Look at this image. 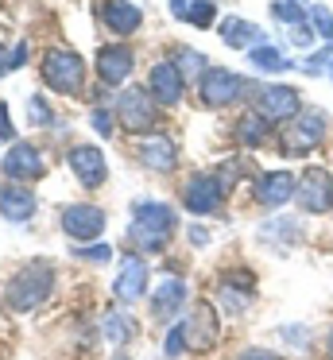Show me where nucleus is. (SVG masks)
I'll use <instances>...</instances> for the list:
<instances>
[{
  "label": "nucleus",
  "instance_id": "f03ea898",
  "mask_svg": "<svg viewBox=\"0 0 333 360\" xmlns=\"http://www.w3.org/2000/svg\"><path fill=\"white\" fill-rule=\"evenodd\" d=\"M51 290H54V267L46 264V259H35V264L20 267V271L12 275V283H8V290H4V302H8V310L27 314V310H35V306H43L46 298H51Z\"/></svg>",
  "mask_w": 333,
  "mask_h": 360
},
{
  "label": "nucleus",
  "instance_id": "a19ab883",
  "mask_svg": "<svg viewBox=\"0 0 333 360\" xmlns=\"http://www.w3.org/2000/svg\"><path fill=\"white\" fill-rule=\"evenodd\" d=\"M4 70H12V51L0 47V78H4Z\"/></svg>",
  "mask_w": 333,
  "mask_h": 360
},
{
  "label": "nucleus",
  "instance_id": "72a5a7b5",
  "mask_svg": "<svg viewBox=\"0 0 333 360\" xmlns=\"http://www.w3.org/2000/svg\"><path fill=\"white\" fill-rule=\"evenodd\" d=\"M89 128L97 136H113V117H108L105 109H93V117H89Z\"/></svg>",
  "mask_w": 333,
  "mask_h": 360
},
{
  "label": "nucleus",
  "instance_id": "4c0bfd02",
  "mask_svg": "<svg viewBox=\"0 0 333 360\" xmlns=\"http://www.w3.org/2000/svg\"><path fill=\"white\" fill-rule=\"evenodd\" d=\"M23 63H27V43H20V47H12V70H20Z\"/></svg>",
  "mask_w": 333,
  "mask_h": 360
},
{
  "label": "nucleus",
  "instance_id": "79ce46f5",
  "mask_svg": "<svg viewBox=\"0 0 333 360\" xmlns=\"http://www.w3.org/2000/svg\"><path fill=\"white\" fill-rule=\"evenodd\" d=\"M325 352H329V360H333V333H329V341H325Z\"/></svg>",
  "mask_w": 333,
  "mask_h": 360
},
{
  "label": "nucleus",
  "instance_id": "cd10ccee",
  "mask_svg": "<svg viewBox=\"0 0 333 360\" xmlns=\"http://www.w3.org/2000/svg\"><path fill=\"white\" fill-rule=\"evenodd\" d=\"M170 63L182 70V78L186 74H206V55L201 51H190V47H175V55H170Z\"/></svg>",
  "mask_w": 333,
  "mask_h": 360
},
{
  "label": "nucleus",
  "instance_id": "bb28decb",
  "mask_svg": "<svg viewBox=\"0 0 333 360\" xmlns=\"http://www.w3.org/2000/svg\"><path fill=\"white\" fill-rule=\"evenodd\" d=\"M213 20H217V0H190V12H186V24H194V27H213Z\"/></svg>",
  "mask_w": 333,
  "mask_h": 360
},
{
  "label": "nucleus",
  "instance_id": "5701e85b",
  "mask_svg": "<svg viewBox=\"0 0 333 360\" xmlns=\"http://www.w3.org/2000/svg\"><path fill=\"white\" fill-rule=\"evenodd\" d=\"M221 43L232 51H252L263 43V32L252 24V20H240V16H229L221 20Z\"/></svg>",
  "mask_w": 333,
  "mask_h": 360
},
{
  "label": "nucleus",
  "instance_id": "e433bc0d",
  "mask_svg": "<svg viewBox=\"0 0 333 360\" xmlns=\"http://www.w3.org/2000/svg\"><path fill=\"white\" fill-rule=\"evenodd\" d=\"M237 360H283V356H279V352H271V349H244Z\"/></svg>",
  "mask_w": 333,
  "mask_h": 360
},
{
  "label": "nucleus",
  "instance_id": "f257e3e1",
  "mask_svg": "<svg viewBox=\"0 0 333 360\" xmlns=\"http://www.w3.org/2000/svg\"><path fill=\"white\" fill-rule=\"evenodd\" d=\"M175 233V210L167 202H136L128 221V240L139 252H159Z\"/></svg>",
  "mask_w": 333,
  "mask_h": 360
},
{
  "label": "nucleus",
  "instance_id": "c9c22d12",
  "mask_svg": "<svg viewBox=\"0 0 333 360\" xmlns=\"http://www.w3.org/2000/svg\"><path fill=\"white\" fill-rule=\"evenodd\" d=\"M0 140H15V128H12V117H8L4 101H0Z\"/></svg>",
  "mask_w": 333,
  "mask_h": 360
},
{
  "label": "nucleus",
  "instance_id": "4468645a",
  "mask_svg": "<svg viewBox=\"0 0 333 360\" xmlns=\"http://www.w3.org/2000/svg\"><path fill=\"white\" fill-rule=\"evenodd\" d=\"M0 167H4V174L12 182H35V179H43V171H46V163H43L35 143H12V148L4 151V159H0Z\"/></svg>",
  "mask_w": 333,
  "mask_h": 360
},
{
  "label": "nucleus",
  "instance_id": "20e7f679",
  "mask_svg": "<svg viewBox=\"0 0 333 360\" xmlns=\"http://www.w3.org/2000/svg\"><path fill=\"white\" fill-rule=\"evenodd\" d=\"M322 140H325V112L302 109L294 120H287L283 136H279V151L299 159V155H310Z\"/></svg>",
  "mask_w": 333,
  "mask_h": 360
},
{
  "label": "nucleus",
  "instance_id": "1a4fd4ad",
  "mask_svg": "<svg viewBox=\"0 0 333 360\" xmlns=\"http://www.w3.org/2000/svg\"><path fill=\"white\" fill-rule=\"evenodd\" d=\"M182 333H186V349L190 352H209L221 337V321H217V310L209 302H198L190 314L182 318Z\"/></svg>",
  "mask_w": 333,
  "mask_h": 360
},
{
  "label": "nucleus",
  "instance_id": "9b49d317",
  "mask_svg": "<svg viewBox=\"0 0 333 360\" xmlns=\"http://www.w3.org/2000/svg\"><path fill=\"white\" fill-rule=\"evenodd\" d=\"M62 233L70 240H97L105 233V213L89 202H74L62 210Z\"/></svg>",
  "mask_w": 333,
  "mask_h": 360
},
{
  "label": "nucleus",
  "instance_id": "423d86ee",
  "mask_svg": "<svg viewBox=\"0 0 333 360\" xmlns=\"http://www.w3.org/2000/svg\"><path fill=\"white\" fill-rule=\"evenodd\" d=\"M116 120H120L128 132H155L159 124V101H155L147 89H124L116 97Z\"/></svg>",
  "mask_w": 333,
  "mask_h": 360
},
{
  "label": "nucleus",
  "instance_id": "b1692460",
  "mask_svg": "<svg viewBox=\"0 0 333 360\" xmlns=\"http://www.w3.org/2000/svg\"><path fill=\"white\" fill-rule=\"evenodd\" d=\"M268 132H271V120L263 117V112H256V109L237 120V140L244 143V148H260V143L268 140Z\"/></svg>",
  "mask_w": 333,
  "mask_h": 360
},
{
  "label": "nucleus",
  "instance_id": "f8f14e48",
  "mask_svg": "<svg viewBox=\"0 0 333 360\" xmlns=\"http://www.w3.org/2000/svg\"><path fill=\"white\" fill-rule=\"evenodd\" d=\"M147 279H151V271H147L144 256H139V252H124L120 275H116V283H113V295L120 298V302L132 306V302H139V298H144Z\"/></svg>",
  "mask_w": 333,
  "mask_h": 360
},
{
  "label": "nucleus",
  "instance_id": "ea45409f",
  "mask_svg": "<svg viewBox=\"0 0 333 360\" xmlns=\"http://www.w3.org/2000/svg\"><path fill=\"white\" fill-rule=\"evenodd\" d=\"M190 240H194V244H198V248H201V244H209V233H206V229H201V225H194V229H190Z\"/></svg>",
  "mask_w": 333,
  "mask_h": 360
},
{
  "label": "nucleus",
  "instance_id": "7ed1b4c3",
  "mask_svg": "<svg viewBox=\"0 0 333 360\" xmlns=\"http://www.w3.org/2000/svg\"><path fill=\"white\" fill-rule=\"evenodd\" d=\"M198 94L209 109H229L244 94H260V86H252L248 78H240L232 70H221V66H206V74L198 78Z\"/></svg>",
  "mask_w": 333,
  "mask_h": 360
},
{
  "label": "nucleus",
  "instance_id": "2f4dec72",
  "mask_svg": "<svg viewBox=\"0 0 333 360\" xmlns=\"http://www.w3.org/2000/svg\"><path fill=\"white\" fill-rule=\"evenodd\" d=\"M27 117H31V124H39V128H46V124H54V112H51V105L43 101V97H27Z\"/></svg>",
  "mask_w": 333,
  "mask_h": 360
},
{
  "label": "nucleus",
  "instance_id": "393cba45",
  "mask_svg": "<svg viewBox=\"0 0 333 360\" xmlns=\"http://www.w3.org/2000/svg\"><path fill=\"white\" fill-rule=\"evenodd\" d=\"M248 63L256 66V70H263V74H283V70H291V58L283 55L279 47H271V43H260V47H252L248 51Z\"/></svg>",
  "mask_w": 333,
  "mask_h": 360
},
{
  "label": "nucleus",
  "instance_id": "412c9836",
  "mask_svg": "<svg viewBox=\"0 0 333 360\" xmlns=\"http://www.w3.org/2000/svg\"><path fill=\"white\" fill-rule=\"evenodd\" d=\"M39 210L35 202V190L27 186H0V217L12 221V225H23V221H31Z\"/></svg>",
  "mask_w": 333,
  "mask_h": 360
},
{
  "label": "nucleus",
  "instance_id": "6ab92c4d",
  "mask_svg": "<svg viewBox=\"0 0 333 360\" xmlns=\"http://www.w3.org/2000/svg\"><path fill=\"white\" fill-rule=\"evenodd\" d=\"M217 298H221V310L244 314V306L256 298V275H248V271L221 275V283H217Z\"/></svg>",
  "mask_w": 333,
  "mask_h": 360
},
{
  "label": "nucleus",
  "instance_id": "2eb2a0df",
  "mask_svg": "<svg viewBox=\"0 0 333 360\" xmlns=\"http://www.w3.org/2000/svg\"><path fill=\"white\" fill-rule=\"evenodd\" d=\"M294 186H299V179L291 171H263L256 179L252 194L263 210H283L287 202H294Z\"/></svg>",
  "mask_w": 333,
  "mask_h": 360
},
{
  "label": "nucleus",
  "instance_id": "39448f33",
  "mask_svg": "<svg viewBox=\"0 0 333 360\" xmlns=\"http://www.w3.org/2000/svg\"><path fill=\"white\" fill-rule=\"evenodd\" d=\"M43 82L54 89V94H66V97H77L85 86V63L74 55V51H46L43 66H39Z\"/></svg>",
  "mask_w": 333,
  "mask_h": 360
},
{
  "label": "nucleus",
  "instance_id": "9d476101",
  "mask_svg": "<svg viewBox=\"0 0 333 360\" xmlns=\"http://www.w3.org/2000/svg\"><path fill=\"white\" fill-rule=\"evenodd\" d=\"M256 112L271 120V124H287L302 112V101H299V89L294 86H263L256 94Z\"/></svg>",
  "mask_w": 333,
  "mask_h": 360
},
{
  "label": "nucleus",
  "instance_id": "0eeeda50",
  "mask_svg": "<svg viewBox=\"0 0 333 360\" xmlns=\"http://www.w3.org/2000/svg\"><path fill=\"white\" fill-rule=\"evenodd\" d=\"M294 202L302 213H329L333 210V174L325 167H306L294 186Z\"/></svg>",
  "mask_w": 333,
  "mask_h": 360
},
{
  "label": "nucleus",
  "instance_id": "ddd939ff",
  "mask_svg": "<svg viewBox=\"0 0 333 360\" xmlns=\"http://www.w3.org/2000/svg\"><path fill=\"white\" fill-rule=\"evenodd\" d=\"M186 298H190V290H186V283L178 275H159V287L151 290V318L175 321L186 310Z\"/></svg>",
  "mask_w": 333,
  "mask_h": 360
},
{
  "label": "nucleus",
  "instance_id": "4be33fe9",
  "mask_svg": "<svg viewBox=\"0 0 333 360\" xmlns=\"http://www.w3.org/2000/svg\"><path fill=\"white\" fill-rule=\"evenodd\" d=\"M101 24L113 35H132L144 24V12H139L132 0H105V4H101Z\"/></svg>",
  "mask_w": 333,
  "mask_h": 360
},
{
  "label": "nucleus",
  "instance_id": "a878e982",
  "mask_svg": "<svg viewBox=\"0 0 333 360\" xmlns=\"http://www.w3.org/2000/svg\"><path fill=\"white\" fill-rule=\"evenodd\" d=\"M306 8L310 4H302V0H275V4H271V16L291 24V27H299V24H306Z\"/></svg>",
  "mask_w": 333,
  "mask_h": 360
},
{
  "label": "nucleus",
  "instance_id": "37998d69",
  "mask_svg": "<svg viewBox=\"0 0 333 360\" xmlns=\"http://www.w3.org/2000/svg\"><path fill=\"white\" fill-rule=\"evenodd\" d=\"M329 78H333V63H329Z\"/></svg>",
  "mask_w": 333,
  "mask_h": 360
},
{
  "label": "nucleus",
  "instance_id": "a211bd4d",
  "mask_svg": "<svg viewBox=\"0 0 333 360\" xmlns=\"http://www.w3.org/2000/svg\"><path fill=\"white\" fill-rule=\"evenodd\" d=\"M132 66H136L132 47H124V43H105V47H97V78L105 82V86L128 82Z\"/></svg>",
  "mask_w": 333,
  "mask_h": 360
},
{
  "label": "nucleus",
  "instance_id": "c85d7f7f",
  "mask_svg": "<svg viewBox=\"0 0 333 360\" xmlns=\"http://www.w3.org/2000/svg\"><path fill=\"white\" fill-rule=\"evenodd\" d=\"M306 24L314 27L325 43H333V12L325 8V4H310V8H306Z\"/></svg>",
  "mask_w": 333,
  "mask_h": 360
},
{
  "label": "nucleus",
  "instance_id": "473e14b6",
  "mask_svg": "<svg viewBox=\"0 0 333 360\" xmlns=\"http://www.w3.org/2000/svg\"><path fill=\"white\" fill-rule=\"evenodd\" d=\"M163 349H167V356H182V352H186V333H182V321H178V326L167 333V345H163Z\"/></svg>",
  "mask_w": 333,
  "mask_h": 360
},
{
  "label": "nucleus",
  "instance_id": "f704fd0d",
  "mask_svg": "<svg viewBox=\"0 0 333 360\" xmlns=\"http://www.w3.org/2000/svg\"><path fill=\"white\" fill-rule=\"evenodd\" d=\"M77 256L93 259V264H108V259H113V248H108V244H101V240H97V248H77Z\"/></svg>",
  "mask_w": 333,
  "mask_h": 360
},
{
  "label": "nucleus",
  "instance_id": "f3484780",
  "mask_svg": "<svg viewBox=\"0 0 333 360\" xmlns=\"http://www.w3.org/2000/svg\"><path fill=\"white\" fill-rule=\"evenodd\" d=\"M147 94H151L159 105H178V101H182V94H186L182 70H178L170 58H167V63H155L151 74H147Z\"/></svg>",
  "mask_w": 333,
  "mask_h": 360
},
{
  "label": "nucleus",
  "instance_id": "7c9ffc66",
  "mask_svg": "<svg viewBox=\"0 0 333 360\" xmlns=\"http://www.w3.org/2000/svg\"><path fill=\"white\" fill-rule=\"evenodd\" d=\"M329 63H333V47L325 43V47L318 51V55H306L299 66H302V74H310V78H318V74H325V70H329Z\"/></svg>",
  "mask_w": 333,
  "mask_h": 360
},
{
  "label": "nucleus",
  "instance_id": "aec40b11",
  "mask_svg": "<svg viewBox=\"0 0 333 360\" xmlns=\"http://www.w3.org/2000/svg\"><path fill=\"white\" fill-rule=\"evenodd\" d=\"M136 155H139V163H144L147 171H159V174H170L178 167V148H175V140H167V136H147V140H139Z\"/></svg>",
  "mask_w": 333,
  "mask_h": 360
},
{
  "label": "nucleus",
  "instance_id": "6e6552de",
  "mask_svg": "<svg viewBox=\"0 0 333 360\" xmlns=\"http://www.w3.org/2000/svg\"><path fill=\"white\" fill-rule=\"evenodd\" d=\"M225 194H229V186L221 182V174H190L182 186V205L190 213H198V217H206V213H217L225 202Z\"/></svg>",
  "mask_w": 333,
  "mask_h": 360
},
{
  "label": "nucleus",
  "instance_id": "dca6fc26",
  "mask_svg": "<svg viewBox=\"0 0 333 360\" xmlns=\"http://www.w3.org/2000/svg\"><path fill=\"white\" fill-rule=\"evenodd\" d=\"M66 163H70L74 179L82 182L85 190H97L101 182L108 179V163H105V155H101V148H89V143H77V148H70Z\"/></svg>",
  "mask_w": 333,
  "mask_h": 360
},
{
  "label": "nucleus",
  "instance_id": "58836bf2",
  "mask_svg": "<svg viewBox=\"0 0 333 360\" xmlns=\"http://www.w3.org/2000/svg\"><path fill=\"white\" fill-rule=\"evenodd\" d=\"M186 12H190V0H170V16L175 20H186Z\"/></svg>",
  "mask_w": 333,
  "mask_h": 360
},
{
  "label": "nucleus",
  "instance_id": "c756f323",
  "mask_svg": "<svg viewBox=\"0 0 333 360\" xmlns=\"http://www.w3.org/2000/svg\"><path fill=\"white\" fill-rule=\"evenodd\" d=\"M101 329H105V337H108L113 345H124L132 333H136L132 318H124V314H108V318H105V326H101Z\"/></svg>",
  "mask_w": 333,
  "mask_h": 360
}]
</instances>
